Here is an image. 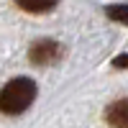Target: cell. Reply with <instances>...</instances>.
Masks as SVG:
<instances>
[{
  "mask_svg": "<svg viewBox=\"0 0 128 128\" xmlns=\"http://www.w3.org/2000/svg\"><path fill=\"white\" fill-rule=\"evenodd\" d=\"M36 98V82L28 77H16L0 90V110L5 115L23 113Z\"/></svg>",
  "mask_w": 128,
  "mask_h": 128,
  "instance_id": "6da1fadb",
  "label": "cell"
},
{
  "mask_svg": "<svg viewBox=\"0 0 128 128\" xmlns=\"http://www.w3.org/2000/svg\"><path fill=\"white\" fill-rule=\"evenodd\" d=\"M64 54V49L56 41H38V44L31 46V62L34 64H51Z\"/></svg>",
  "mask_w": 128,
  "mask_h": 128,
  "instance_id": "7a4b0ae2",
  "label": "cell"
},
{
  "mask_svg": "<svg viewBox=\"0 0 128 128\" xmlns=\"http://www.w3.org/2000/svg\"><path fill=\"white\" fill-rule=\"evenodd\" d=\"M108 123L113 128H128V98L115 100L108 108Z\"/></svg>",
  "mask_w": 128,
  "mask_h": 128,
  "instance_id": "3957f363",
  "label": "cell"
},
{
  "mask_svg": "<svg viewBox=\"0 0 128 128\" xmlns=\"http://www.w3.org/2000/svg\"><path fill=\"white\" fill-rule=\"evenodd\" d=\"M56 3L59 0H16V5L28 10V13H46V10H51Z\"/></svg>",
  "mask_w": 128,
  "mask_h": 128,
  "instance_id": "277c9868",
  "label": "cell"
},
{
  "mask_svg": "<svg viewBox=\"0 0 128 128\" xmlns=\"http://www.w3.org/2000/svg\"><path fill=\"white\" fill-rule=\"evenodd\" d=\"M108 16L113 20H118V23H128V5H110Z\"/></svg>",
  "mask_w": 128,
  "mask_h": 128,
  "instance_id": "5b68a950",
  "label": "cell"
},
{
  "mask_svg": "<svg viewBox=\"0 0 128 128\" xmlns=\"http://www.w3.org/2000/svg\"><path fill=\"white\" fill-rule=\"evenodd\" d=\"M113 64H115V67H128V54H123V56H118V59H115Z\"/></svg>",
  "mask_w": 128,
  "mask_h": 128,
  "instance_id": "8992f818",
  "label": "cell"
}]
</instances>
